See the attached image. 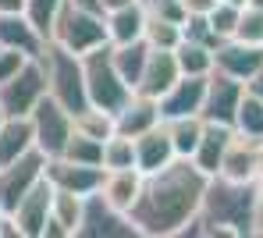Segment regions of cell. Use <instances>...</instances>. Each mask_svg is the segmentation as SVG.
I'll list each match as a JSON object with an SVG mask.
<instances>
[{"mask_svg":"<svg viewBox=\"0 0 263 238\" xmlns=\"http://www.w3.org/2000/svg\"><path fill=\"white\" fill-rule=\"evenodd\" d=\"M142 39L149 47H164V50H175L181 43V25L171 22V18H160V14H149L146 11V29H142Z\"/></svg>","mask_w":263,"mask_h":238,"instance_id":"29","label":"cell"},{"mask_svg":"<svg viewBox=\"0 0 263 238\" xmlns=\"http://www.w3.org/2000/svg\"><path fill=\"white\" fill-rule=\"evenodd\" d=\"M210 174H203L192 156H175L167 167L146 174L142 192L128 210L135 231L146 238H175L189 228V221L199 213L206 195Z\"/></svg>","mask_w":263,"mask_h":238,"instance_id":"1","label":"cell"},{"mask_svg":"<svg viewBox=\"0 0 263 238\" xmlns=\"http://www.w3.org/2000/svg\"><path fill=\"white\" fill-rule=\"evenodd\" d=\"M4 121H7V114H4V107H0V125H4Z\"/></svg>","mask_w":263,"mask_h":238,"instance_id":"44","label":"cell"},{"mask_svg":"<svg viewBox=\"0 0 263 238\" xmlns=\"http://www.w3.org/2000/svg\"><path fill=\"white\" fill-rule=\"evenodd\" d=\"M29 61V53H22V50L14 47H0V82H7L11 75H18V68Z\"/></svg>","mask_w":263,"mask_h":238,"instance_id":"36","label":"cell"},{"mask_svg":"<svg viewBox=\"0 0 263 238\" xmlns=\"http://www.w3.org/2000/svg\"><path fill=\"white\" fill-rule=\"evenodd\" d=\"M61 156H68V160H75V164L103 167V143L92 139V135H82V132H71V139H68V146H64Z\"/></svg>","mask_w":263,"mask_h":238,"instance_id":"32","label":"cell"},{"mask_svg":"<svg viewBox=\"0 0 263 238\" xmlns=\"http://www.w3.org/2000/svg\"><path fill=\"white\" fill-rule=\"evenodd\" d=\"M32 146H36L32 117H7V121L0 125V164L18 160V156L29 153Z\"/></svg>","mask_w":263,"mask_h":238,"instance_id":"23","label":"cell"},{"mask_svg":"<svg viewBox=\"0 0 263 238\" xmlns=\"http://www.w3.org/2000/svg\"><path fill=\"white\" fill-rule=\"evenodd\" d=\"M142 182H146V174H142L139 167L103 171V182H100V189H96V192H100L114 210L128 213L132 206H135V199H139V192H142Z\"/></svg>","mask_w":263,"mask_h":238,"instance_id":"19","label":"cell"},{"mask_svg":"<svg viewBox=\"0 0 263 238\" xmlns=\"http://www.w3.org/2000/svg\"><path fill=\"white\" fill-rule=\"evenodd\" d=\"M249 235L263 238V185H256V199H253V224H249Z\"/></svg>","mask_w":263,"mask_h":238,"instance_id":"37","label":"cell"},{"mask_svg":"<svg viewBox=\"0 0 263 238\" xmlns=\"http://www.w3.org/2000/svg\"><path fill=\"white\" fill-rule=\"evenodd\" d=\"M181 4H185L189 14H210L217 7V0H181Z\"/></svg>","mask_w":263,"mask_h":238,"instance_id":"38","label":"cell"},{"mask_svg":"<svg viewBox=\"0 0 263 238\" xmlns=\"http://www.w3.org/2000/svg\"><path fill=\"white\" fill-rule=\"evenodd\" d=\"M238 14H242V7H238V4L217 0V7L206 14V22H210V29L217 32L220 39H231V36H235V25H238Z\"/></svg>","mask_w":263,"mask_h":238,"instance_id":"34","label":"cell"},{"mask_svg":"<svg viewBox=\"0 0 263 238\" xmlns=\"http://www.w3.org/2000/svg\"><path fill=\"white\" fill-rule=\"evenodd\" d=\"M253 199H256V185L253 182H228V178L214 174L206 182V195H203L199 213L189 221V228L181 235H206V238L249 235Z\"/></svg>","mask_w":263,"mask_h":238,"instance_id":"2","label":"cell"},{"mask_svg":"<svg viewBox=\"0 0 263 238\" xmlns=\"http://www.w3.org/2000/svg\"><path fill=\"white\" fill-rule=\"evenodd\" d=\"M103 4V11L110 14V11H121V7H128V4H135V0H100Z\"/></svg>","mask_w":263,"mask_h":238,"instance_id":"42","label":"cell"},{"mask_svg":"<svg viewBox=\"0 0 263 238\" xmlns=\"http://www.w3.org/2000/svg\"><path fill=\"white\" fill-rule=\"evenodd\" d=\"M178 78H181V68H178L175 50L149 47V57H146V71H142V82H139V89H135V93L160 100V96L167 93V89L175 86Z\"/></svg>","mask_w":263,"mask_h":238,"instance_id":"14","label":"cell"},{"mask_svg":"<svg viewBox=\"0 0 263 238\" xmlns=\"http://www.w3.org/2000/svg\"><path fill=\"white\" fill-rule=\"evenodd\" d=\"M82 210H86V195H79V192H68V189H57L53 185V203H50V217H57L71 238L79 231V224H82Z\"/></svg>","mask_w":263,"mask_h":238,"instance_id":"26","label":"cell"},{"mask_svg":"<svg viewBox=\"0 0 263 238\" xmlns=\"http://www.w3.org/2000/svg\"><path fill=\"white\" fill-rule=\"evenodd\" d=\"M135 167V139L114 132L110 139H103V171H121Z\"/></svg>","mask_w":263,"mask_h":238,"instance_id":"31","label":"cell"},{"mask_svg":"<svg viewBox=\"0 0 263 238\" xmlns=\"http://www.w3.org/2000/svg\"><path fill=\"white\" fill-rule=\"evenodd\" d=\"M256 185H263V139L256 143Z\"/></svg>","mask_w":263,"mask_h":238,"instance_id":"41","label":"cell"},{"mask_svg":"<svg viewBox=\"0 0 263 238\" xmlns=\"http://www.w3.org/2000/svg\"><path fill=\"white\" fill-rule=\"evenodd\" d=\"M46 43H50V39L29 22L25 11H18V14H0V47H14V50H22V53H29V57H43Z\"/></svg>","mask_w":263,"mask_h":238,"instance_id":"18","label":"cell"},{"mask_svg":"<svg viewBox=\"0 0 263 238\" xmlns=\"http://www.w3.org/2000/svg\"><path fill=\"white\" fill-rule=\"evenodd\" d=\"M142 29H146V7H142V0H135L128 7L107 14V36H110V43L142 39Z\"/></svg>","mask_w":263,"mask_h":238,"instance_id":"24","label":"cell"},{"mask_svg":"<svg viewBox=\"0 0 263 238\" xmlns=\"http://www.w3.org/2000/svg\"><path fill=\"white\" fill-rule=\"evenodd\" d=\"M175 57H178L181 75H210V71H214V50L203 47V43L181 39L175 47Z\"/></svg>","mask_w":263,"mask_h":238,"instance_id":"27","label":"cell"},{"mask_svg":"<svg viewBox=\"0 0 263 238\" xmlns=\"http://www.w3.org/2000/svg\"><path fill=\"white\" fill-rule=\"evenodd\" d=\"M246 4H253V7H263V0H246Z\"/></svg>","mask_w":263,"mask_h":238,"instance_id":"43","label":"cell"},{"mask_svg":"<svg viewBox=\"0 0 263 238\" xmlns=\"http://www.w3.org/2000/svg\"><path fill=\"white\" fill-rule=\"evenodd\" d=\"M25 11V0H0V14H18Z\"/></svg>","mask_w":263,"mask_h":238,"instance_id":"40","label":"cell"},{"mask_svg":"<svg viewBox=\"0 0 263 238\" xmlns=\"http://www.w3.org/2000/svg\"><path fill=\"white\" fill-rule=\"evenodd\" d=\"M142 4H149V0H142Z\"/></svg>","mask_w":263,"mask_h":238,"instance_id":"46","label":"cell"},{"mask_svg":"<svg viewBox=\"0 0 263 238\" xmlns=\"http://www.w3.org/2000/svg\"><path fill=\"white\" fill-rule=\"evenodd\" d=\"M231 39H242V43L263 47V7H253V4H246V7H242L238 25H235V36H231Z\"/></svg>","mask_w":263,"mask_h":238,"instance_id":"33","label":"cell"},{"mask_svg":"<svg viewBox=\"0 0 263 238\" xmlns=\"http://www.w3.org/2000/svg\"><path fill=\"white\" fill-rule=\"evenodd\" d=\"M79 238H139L135 224L128 213L114 210L100 192L86 195V210H82V224H79Z\"/></svg>","mask_w":263,"mask_h":238,"instance_id":"9","label":"cell"},{"mask_svg":"<svg viewBox=\"0 0 263 238\" xmlns=\"http://www.w3.org/2000/svg\"><path fill=\"white\" fill-rule=\"evenodd\" d=\"M164 125H167V135H171V146H175L178 156H192L196 146H199V135H203V114L171 117V121H164Z\"/></svg>","mask_w":263,"mask_h":238,"instance_id":"25","label":"cell"},{"mask_svg":"<svg viewBox=\"0 0 263 238\" xmlns=\"http://www.w3.org/2000/svg\"><path fill=\"white\" fill-rule=\"evenodd\" d=\"M256 68H263V47L242 43V39H224L214 50V71H224L238 82H246Z\"/></svg>","mask_w":263,"mask_h":238,"instance_id":"15","label":"cell"},{"mask_svg":"<svg viewBox=\"0 0 263 238\" xmlns=\"http://www.w3.org/2000/svg\"><path fill=\"white\" fill-rule=\"evenodd\" d=\"M82 71H86L89 107H100V110L118 114V110L132 100V89L125 86V78H121V75H118V68H114L110 43H103V47L82 53Z\"/></svg>","mask_w":263,"mask_h":238,"instance_id":"5","label":"cell"},{"mask_svg":"<svg viewBox=\"0 0 263 238\" xmlns=\"http://www.w3.org/2000/svg\"><path fill=\"white\" fill-rule=\"evenodd\" d=\"M0 221H4V206H0Z\"/></svg>","mask_w":263,"mask_h":238,"instance_id":"45","label":"cell"},{"mask_svg":"<svg viewBox=\"0 0 263 238\" xmlns=\"http://www.w3.org/2000/svg\"><path fill=\"white\" fill-rule=\"evenodd\" d=\"M46 160H50V156L32 146V149L22 153L18 160L0 164V206H4V213H11V210L22 203V195L46 174Z\"/></svg>","mask_w":263,"mask_h":238,"instance_id":"8","label":"cell"},{"mask_svg":"<svg viewBox=\"0 0 263 238\" xmlns=\"http://www.w3.org/2000/svg\"><path fill=\"white\" fill-rule=\"evenodd\" d=\"M75 132H82V135H92V139H110L118 128H114V114L110 110H100V107H86V110H79L75 117Z\"/></svg>","mask_w":263,"mask_h":238,"instance_id":"28","label":"cell"},{"mask_svg":"<svg viewBox=\"0 0 263 238\" xmlns=\"http://www.w3.org/2000/svg\"><path fill=\"white\" fill-rule=\"evenodd\" d=\"M175 156L178 153H175V146H171V135H167L164 121L153 125L149 132H142V135H135V167L142 174H153V171L167 167Z\"/></svg>","mask_w":263,"mask_h":238,"instance_id":"16","label":"cell"},{"mask_svg":"<svg viewBox=\"0 0 263 238\" xmlns=\"http://www.w3.org/2000/svg\"><path fill=\"white\" fill-rule=\"evenodd\" d=\"M46 96V64L43 57H29L18 75L0 82V107L7 117H29L32 107Z\"/></svg>","mask_w":263,"mask_h":238,"instance_id":"6","label":"cell"},{"mask_svg":"<svg viewBox=\"0 0 263 238\" xmlns=\"http://www.w3.org/2000/svg\"><path fill=\"white\" fill-rule=\"evenodd\" d=\"M246 93H253V96H260V100H263V68H256V71L246 78Z\"/></svg>","mask_w":263,"mask_h":238,"instance_id":"39","label":"cell"},{"mask_svg":"<svg viewBox=\"0 0 263 238\" xmlns=\"http://www.w3.org/2000/svg\"><path fill=\"white\" fill-rule=\"evenodd\" d=\"M231 135H235L231 125H220V121H206V117H203V135H199V146H196V153H192V164H196L203 174L214 178L220 171V156H224V149L231 143Z\"/></svg>","mask_w":263,"mask_h":238,"instance_id":"21","label":"cell"},{"mask_svg":"<svg viewBox=\"0 0 263 238\" xmlns=\"http://www.w3.org/2000/svg\"><path fill=\"white\" fill-rule=\"evenodd\" d=\"M242 93H246V82H238V78H231L224 71H210V78H206V100H203V117L235 128V114H238Z\"/></svg>","mask_w":263,"mask_h":238,"instance_id":"10","label":"cell"},{"mask_svg":"<svg viewBox=\"0 0 263 238\" xmlns=\"http://www.w3.org/2000/svg\"><path fill=\"white\" fill-rule=\"evenodd\" d=\"M50 43L71 50V53H89V50L110 43L107 36V14H92V11H82L75 7L71 0H64L57 7V18L50 25Z\"/></svg>","mask_w":263,"mask_h":238,"instance_id":"4","label":"cell"},{"mask_svg":"<svg viewBox=\"0 0 263 238\" xmlns=\"http://www.w3.org/2000/svg\"><path fill=\"white\" fill-rule=\"evenodd\" d=\"M61 4H64V0H25V14H29V22L43 32L46 39H50V25H53Z\"/></svg>","mask_w":263,"mask_h":238,"instance_id":"35","label":"cell"},{"mask_svg":"<svg viewBox=\"0 0 263 238\" xmlns=\"http://www.w3.org/2000/svg\"><path fill=\"white\" fill-rule=\"evenodd\" d=\"M256 143L260 139H249V135L235 132L228 149H224V156H220V171H217L220 178H228V182H253L256 185Z\"/></svg>","mask_w":263,"mask_h":238,"instance_id":"17","label":"cell"},{"mask_svg":"<svg viewBox=\"0 0 263 238\" xmlns=\"http://www.w3.org/2000/svg\"><path fill=\"white\" fill-rule=\"evenodd\" d=\"M206 78L210 75H181L167 93L160 96V117H189V114H203V100H206Z\"/></svg>","mask_w":263,"mask_h":238,"instance_id":"12","label":"cell"},{"mask_svg":"<svg viewBox=\"0 0 263 238\" xmlns=\"http://www.w3.org/2000/svg\"><path fill=\"white\" fill-rule=\"evenodd\" d=\"M235 132L249 135V139H263V100L253 93H242L238 114H235Z\"/></svg>","mask_w":263,"mask_h":238,"instance_id":"30","label":"cell"},{"mask_svg":"<svg viewBox=\"0 0 263 238\" xmlns=\"http://www.w3.org/2000/svg\"><path fill=\"white\" fill-rule=\"evenodd\" d=\"M110 57H114L118 75L125 78V86L135 93V89H139V82H142V71H146L149 43H146V39H132V43H110Z\"/></svg>","mask_w":263,"mask_h":238,"instance_id":"22","label":"cell"},{"mask_svg":"<svg viewBox=\"0 0 263 238\" xmlns=\"http://www.w3.org/2000/svg\"><path fill=\"white\" fill-rule=\"evenodd\" d=\"M164 117H160V103L153 100V96H142V93H132V100L114 114V128L121 132V135H142V132H149L153 125H160Z\"/></svg>","mask_w":263,"mask_h":238,"instance_id":"20","label":"cell"},{"mask_svg":"<svg viewBox=\"0 0 263 238\" xmlns=\"http://www.w3.org/2000/svg\"><path fill=\"white\" fill-rule=\"evenodd\" d=\"M46 178L57 185V189L79 192V195H92L103 182V167H92V164H75L68 156H50L46 160Z\"/></svg>","mask_w":263,"mask_h":238,"instance_id":"13","label":"cell"},{"mask_svg":"<svg viewBox=\"0 0 263 238\" xmlns=\"http://www.w3.org/2000/svg\"><path fill=\"white\" fill-rule=\"evenodd\" d=\"M32 135H36V149L46 153V156H61L64 153V146L71 139V132H75V121H71V114L53 100V96L46 93L36 107H32Z\"/></svg>","mask_w":263,"mask_h":238,"instance_id":"7","label":"cell"},{"mask_svg":"<svg viewBox=\"0 0 263 238\" xmlns=\"http://www.w3.org/2000/svg\"><path fill=\"white\" fill-rule=\"evenodd\" d=\"M43 64H46V93L53 96L71 117L79 110L89 107V93H86V71H82V57L71 50L46 43L43 50Z\"/></svg>","mask_w":263,"mask_h":238,"instance_id":"3","label":"cell"},{"mask_svg":"<svg viewBox=\"0 0 263 238\" xmlns=\"http://www.w3.org/2000/svg\"><path fill=\"white\" fill-rule=\"evenodd\" d=\"M50 203H53V182L43 174L32 189L22 195V203L11 210L22 238H43V228L50 221Z\"/></svg>","mask_w":263,"mask_h":238,"instance_id":"11","label":"cell"}]
</instances>
